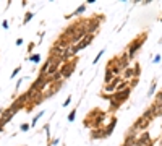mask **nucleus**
I'll return each instance as SVG.
<instances>
[{"instance_id":"nucleus-6","label":"nucleus","mask_w":162,"mask_h":146,"mask_svg":"<svg viewBox=\"0 0 162 146\" xmlns=\"http://www.w3.org/2000/svg\"><path fill=\"white\" fill-rule=\"evenodd\" d=\"M102 54H104V50H101V52H99V54H97V57H96V60H94V63H97V60H99V59H101V57H102Z\"/></svg>"},{"instance_id":"nucleus-10","label":"nucleus","mask_w":162,"mask_h":146,"mask_svg":"<svg viewBox=\"0 0 162 146\" xmlns=\"http://www.w3.org/2000/svg\"><path fill=\"white\" fill-rule=\"evenodd\" d=\"M160 146H162V143H160Z\"/></svg>"},{"instance_id":"nucleus-5","label":"nucleus","mask_w":162,"mask_h":146,"mask_svg":"<svg viewBox=\"0 0 162 146\" xmlns=\"http://www.w3.org/2000/svg\"><path fill=\"white\" fill-rule=\"evenodd\" d=\"M75 114H76V110H73V112H71V114L68 115V120H70V122H73V120H75Z\"/></svg>"},{"instance_id":"nucleus-11","label":"nucleus","mask_w":162,"mask_h":146,"mask_svg":"<svg viewBox=\"0 0 162 146\" xmlns=\"http://www.w3.org/2000/svg\"><path fill=\"white\" fill-rule=\"evenodd\" d=\"M160 21H162V20H160Z\"/></svg>"},{"instance_id":"nucleus-4","label":"nucleus","mask_w":162,"mask_h":146,"mask_svg":"<svg viewBox=\"0 0 162 146\" xmlns=\"http://www.w3.org/2000/svg\"><path fill=\"white\" fill-rule=\"evenodd\" d=\"M133 75H135V73H133L131 68H127V70H125V78H131Z\"/></svg>"},{"instance_id":"nucleus-1","label":"nucleus","mask_w":162,"mask_h":146,"mask_svg":"<svg viewBox=\"0 0 162 146\" xmlns=\"http://www.w3.org/2000/svg\"><path fill=\"white\" fill-rule=\"evenodd\" d=\"M143 42H144V41H141V39H136V41L131 44V47H128V57L131 59L133 55H135V52H136V50L141 47V44H143Z\"/></svg>"},{"instance_id":"nucleus-2","label":"nucleus","mask_w":162,"mask_h":146,"mask_svg":"<svg viewBox=\"0 0 162 146\" xmlns=\"http://www.w3.org/2000/svg\"><path fill=\"white\" fill-rule=\"evenodd\" d=\"M128 96H130V89H123V91H117L115 99L117 101H125Z\"/></svg>"},{"instance_id":"nucleus-9","label":"nucleus","mask_w":162,"mask_h":146,"mask_svg":"<svg viewBox=\"0 0 162 146\" xmlns=\"http://www.w3.org/2000/svg\"><path fill=\"white\" fill-rule=\"evenodd\" d=\"M160 62V55H156L154 57V63H159Z\"/></svg>"},{"instance_id":"nucleus-7","label":"nucleus","mask_w":162,"mask_h":146,"mask_svg":"<svg viewBox=\"0 0 162 146\" xmlns=\"http://www.w3.org/2000/svg\"><path fill=\"white\" fill-rule=\"evenodd\" d=\"M32 18V13H28V16H25V23H28Z\"/></svg>"},{"instance_id":"nucleus-8","label":"nucleus","mask_w":162,"mask_h":146,"mask_svg":"<svg viewBox=\"0 0 162 146\" xmlns=\"http://www.w3.org/2000/svg\"><path fill=\"white\" fill-rule=\"evenodd\" d=\"M21 130L28 131V130H29V125H28V124H23V125H21Z\"/></svg>"},{"instance_id":"nucleus-3","label":"nucleus","mask_w":162,"mask_h":146,"mask_svg":"<svg viewBox=\"0 0 162 146\" xmlns=\"http://www.w3.org/2000/svg\"><path fill=\"white\" fill-rule=\"evenodd\" d=\"M154 91H156V81H152L151 88H149V93H147V96H152V94H154Z\"/></svg>"}]
</instances>
